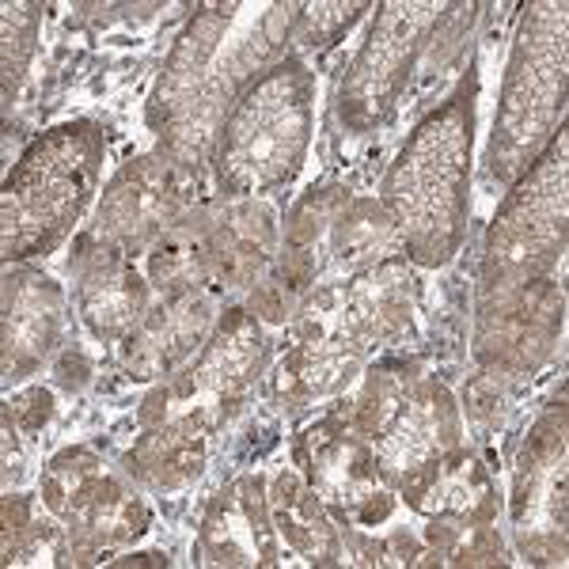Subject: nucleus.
<instances>
[{"label": "nucleus", "mask_w": 569, "mask_h": 569, "mask_svg": "<svg viewBox=\"0 0 569 569\" xmlns=\"http://www.w3.org/2000/svg\"><path fill=\"white\" fill-rule=\"evenodd\" d=\"M88 284V319L96 323L99 335H114L130 323V316L137 319L141 308V281L126 262H114L107 270H99V278H91Z\"/></svg>", "instance_id": "nucleus-1"}]
</instances>
